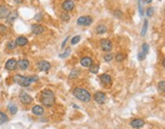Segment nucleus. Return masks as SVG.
<instances>
[{"label":"nucleus","mask_w":165,"mask_h":129,"mask_svg":"<svg viewBox=\"0 0 165 129\" xmlns=\"http://www.w3.org/2000/svg\"><path fill=\"white\" fill-rule=\"evenodd\" d=\"M41 102L44 106L46 107H52L53 104L55 103V96L54 93H53L51 89H43L42 93H41Z\"/></svg>","instance_id":"nucleus-1"},{"label":"nucleus","mask_w":165,"mask_h":129,"mask_svg":"<svg viewBox=\"0 0 165 129\" xmlns=\"http://www.w3.org/2000/svg\"><path fill=\"white\" fill-rule=\"evenodd\" d=\"M73 94L79 101L84 102V103H88L92 99V96L89 93V91H87L86 89H82V87H76L73 91Z\"/></svg>","instance_id":"nucleus-2"},{"label":"nucleus","mask_w":165,"mask_h":129,"mask_svg":"<svg viewBox=\"0 0 165 129\" xmlns=\"http://www.w3.org/2000/svg\"><path fill=\"white\" fill-rule=\"evenodd\" d=\"M13 80H14V83H16L18 85H20V87H29V85L32 83V79H31V77L22 76V75H20V74L14 75Z\"/></svg>","instance_id":"nucleus-3"},{"label":"nucleus","mask_w":165,"mask_h":129,"mask_svg":"<svg viewBox=\"0 0 165 129\" xmlns=\"http://www.w3.org/2000/svg\"><path fill=\"white\" fill-rule=\"evenodd\" d=\"M100 47L104 52H110L112 50V43L108 39H103L100 41Z\"/></svg>","instance_id":"nucleus-4"},{"label":"nucleus","mask_w":165,"mask_h":129,"mask_svg":"<svg viewBox=\"0 0 165 129\" xmlns=\"http://www.w3.org/2000/svg\"><path fill=\"white\" fill-rule=\"evenodd\" d=\"M93 22V19L91 16H81V17H79V19L77 20V24H79V26H90L91 24Z\"/></svg>","instance_id":"nucleus-5"},{"label":"nucleus","mask_w":165,"mask_h":129,"mask_svg":"<svg viewBox=\"0 0 165 129\" xmlns=\"http://www.w3.org/2000/svg\"><path fill=\"white\" fill-rule=\"evenodd\" d=\"M17 68V61L15 59H9V60L6 61L5 63V69L8 71H12V70H15Z\"/></svg>","instance_id":"nucleus-6"},{"label":"nucleus","mask_w":165,"mask_h":129,"mask_svg":"<svg viewBox=\"0 0 165 129\" xmlns=\"http://www.w3.org/2000/svg\"><path fill=\"white\" fill-rule=\"evenodd\" d=\"M20 102L24 104V105H30V104L33 102V98L31 97L30 95H28V94L24 93V92H22V93H20Z\"/></svg>","instance_id":"nucleus-7"},{"label":"nucleus","mask_w":165,"mask_h":129,"mask_svg":"<svg viewBox=\"0 0 165 129\" xmlns=\"http://www.w3.org/2000/svg\"><path fill=\"white\" fill-rule=\"evenodd\" d=\"M94 100L97 102L98 104H104L106 102V95L102 92H97L94 96Z\"/></svg>","instance_id":"nucleus-8"},{"label":"nucleus","mask_w":165,"mask_h":129,"mask_svg":"<svg viewBox=\"0 0 165 129\" xmlns=\"http://www.w3.org/2000/svg\"><path fill=\"white\" fill-rule=\"evenodd\" d=\"M62 8L63 10L66 12L71 11V10L75 8V2H73V0H65L62 3Z\"/></svg>","instance_id":"nucleus-9"},{"label":"nucleus","mask_w":165,"mask_h":129,"mask_svg":"<svg viewBox=\"0 0 165 129\" xmlns=\"http://www.w3.org/2000/svg\"><path fill=\"white\" fill-rule=\"evenodd\" d=\"M145 125V121L143 119H140V118H137V119H134L133 121L131 122V126L135 129H139L142 128Z\"/></svg>","instance_id":"nucleus-10"},{"label":"nucleus","mask_w":165,"mask_h":129,"mask_svg":"<svg viewBox=\"0 0 165 129\" xmlns=\"http://www.w3.org/2000/svg\"><path fill=\"white\" fill-rule=\"evenodd\" d=\"M38 68L40 69L41 71H48L49 69L51 68V65L48 61L43 60V61H40V62L38 63Z\"/></svg>","instance_id":"nucleus-11"},{"label":"nucleus","mask_w":165,"mask_h":129,"mask_svg":"<svg viewBox=\"0 0 165 129\" xmlns=\"http://www.w3.org/2000/svg\"><path fill=\"white\" fill-rule=\"evenodd\" d=\"M30 66V62L27 59H20L17 61V67L22 70H27Z\"/></svg>","instance_id":"nucleus-12"},{"label":"nucleus","mask_w":165,"mask_h":129,"mask_svg":"<svg viewBox=\"0 0 165 129\" xmlns=\"http://www.w3.org/2000/svg\"><path fill=\"white\" fill-rule=\"evenodd\" d=\"M32 33L35 35H41L44 33L45 28L41 24H32Z\"/></svg>","instance_id":"nucleus-13"},{"label":"nucleus","mask_w":165,"mask_h":129,"mask_svg":"<svg viewBox=\"0 0 165 129\" xmlns=\"http://www.w3.org/2000/svg\"><path fill=\"white\" fill-rule=\"evenodd\" d=\"M15 43H16V46L24 47V46H26V45L29 43V40L26 38V37L20 36V37H17V38H16Z\"/></svg>","instance_id":"nucleus-14"},{"label":"nucleus","mask_w":165,"mask_h":129,"mask_svg":"<svg viewBox=\"0 0 165 129\" xmlns=\"http://www.w3.org/2000/svg\"><path fill=\"white\" fill-rule=\"evenodd\" d=\"M32 112H33V114H34V115H36V116H42L43 114H44V109H43L42 106L36 105V106H34V107H33Z\"/></svg>","instance_id":"nucleus-15"},{"label":"nucleus","mask_w":165,"mask_h":129,"mask_svg":"<svg viewBox=\"0 0 165 129\" xmlns=\"http://www.w3.org/2000/svg\"><path fill=\"white\" fill-rule=\"evenodd\" d=\"M9 12V9L5 5H0V19H4L7 17Z\"/></svg>","instance_id":"nucleus-16"},{"label":"nucleus","mask_w":165,"mask_h":129,"mask_svg":"<svg viewBox=\"0 0 165 129\" xmlns=\"http://www.w3.org/2000/svg\"><path fill=\"white\" fill-rule=\"evenodd\" d=\"M81 64L84 67H90L93 64V61L90 57H82L81 59Z\"/></svg>","instance_id":"nucleus-17"},{"label":"nucleus","mask_w":165,"mask_h":129,"mask_svg":"<svg viewBox=\"0 0 165 129\" xmlns=\"http://www.w3.org/2000/svg\"><path fill=\"white\" fill-rule=\"evenodd\" d=\"M100 80L103 85H111V77H110V75H108V74H102L100 76Z\"/></svg>","instance_id":"nucleus-18"},{"label":"nucleus","mask_w":165,"mask_h":129,"mask_svg":"<svg viewBox=\"0 0 165 129\" xmlns=\"http://www.w3.org/2000/svg\"><path fill=\"white\" fill-rule=\"evenodd\" d=\"M107 32V26L105 24H99L96 28V33L97 35H103Z\"/></svg>","instance_id":"nucleus-19"},{"label":"nucleus","mask_w":165,"mask_h":129,"mask_svg":"<svg viewBox=\"0 0 165 129\" xmlns=\"http://www.w3.org/2000/svg\"><path fill=\"white\" fill-rule=\"evenodd\" d=\"M17 12L16 11H12V12H9L7 15V17H6V19H7L8 22H12L14 19H15L16 17H17Z\"/></svg>","instance_id":"nucleus-20"},{"label":"nucleus","mask_w":165,"mask_h":129,"mask_svg":"<svg viewBox=\"0 0 165 129\" xmlns=\"http://www.w3.org/2000/svg\"><path fill=\"white\" fill-rule=\"evenodd\" d=\"M8 110H9L11 115H15L17 113V107H16L15 104H9L8 105Z\"/></svg>","instance_id":"nucleus-21"},{"label":"nucleus","mask_w":165,"mask_h":129,"mask_svg":"<svg viewBox=\"0 0 165 129\" xmlns=\"http://www.w3.org/2000/svg\"><path fill=\"white\" fill-rule=\"evenodd\" d=\"M8 121V117L7 115H6L4 112L0 111V125H2V124L6 123V122Z\"/></svg>","instance_id":"nucleus-22"},{"label":"nucleus","mask_w":165,"mask_h":129,"mask_svg":"<svg viewBox=\"0 0 165 129\" xmlns=\"http://www.w3.org/2000/svg\"><path fill=\"white\" fill-rule=\"evenodd\" d=\"M79 75H80V70H79V69H77V68H75V69H73V70L71 71L69 77L71 79H73V78H77V77H79Z\"/></svg>","instance_id":"nucleus-23"},{"label":"nucleus","mask_w":165,"mask_h":129,"mask_svg":"<svg viewBox=\"0 0 165 129\" xmlns=\"http://www.w3.org/2000/svg\"><path fill=\"white\" fill-rule=\"evenodd\" d=\"M98 71H99V65L92 64L90 66V72L91 73H94V74H96V73H98Z\"/></svg>","instance_id":"nucleus-24"},{"label":"nucleus","mask_w":165,"mask_h":129,"mask_svg":"<svg viewBox=\"0 0 165 129\" xmlns=\"http://www.w3.org/2000/svg\"><path fill=\"white\" fill-rule=\"evenodd\" d=\"M147 28H148V19H145L144 20V26H143V28H142V32H141V35L142 36H145L146 33H147Z\"/></svg>","instance_id":"nucleus-25"},{"label":"nucleus","mask_w":165,"mask_h":129,"mask_svg":"<svg viewBox=\"0 0 165 129\" xmlns=\"http://www.w3.org/2000/svg\"><path fill=\"white\" fill-rule=\"evenodd\" d=\"M15 47H16L15 41H9V42L7 43V49L8 50H13V49H15Z\"/></svg>","instance_id":"nucleus-26"},{"label":"nucleus","mask_w":165,"mask_h":129,"mask_svg":"<svg viewBox=\"0 0 165 129\" xmlns=\"http://www.w3.org/2000/svg\"><path fill=\"white\" fill-rule=\"evenodd\" d=\"M158 89H159V91L161 92V93H164L165 92V81L164 80L159 81V83H158Z\"/></svg>","instance_id":"nucleus-27"},{"label":"nucleus","mask_w":165,"mask_h":129,"mask_svg":"<svg viewBox=\"0 0 165 129\" xmlns=\"http://www.w3.org/2000/svg\"><path fill=\"white\" fill-rule=\"evenodd\" d=\"M60 17H61V19H62L63 21H69V20L71 19V16H69V14L67 13V12H64V13H61Z\"/></svg>","instance_id":"nucleus-28"},{"label":"nucleus","mask_w":165,"mask_h":129,"mask_svg":"<svg viewBox=\"0 0 165 129\" xmlns=\"http://www.w3.org/2000/svg\"><path fill=\"white\" fill-rule=\"evenodd\" d=\"M150 50V46L147 44V43H145V44H143V46H142V52L145 53V54H147L148 52H149Z\"/></svg>","instance_id":"nucleus-29"},{"label":"nucleus","mask_w":165,"mask_h":129,"mask_svg":"<svg viewBox=\"0 0 165 129\" xmlns=\"http://www.w3.org/2000/svg\"><path fill=\"white\" fill-rule=\"evenodd\" d=\"M113 58H114V56H113L111 53H109V54H106L104 56V60L106 61V62H110V61H112Z\"/></svg>","instance_id":"nucleus-30"},{"label":"nucleus","mask_w":165,"mask_h":129,"mask_svg":"<svg viewBox=\"0 0 165 129\" xmlns=\"http://www.w3.org/2000/svg\"><path fill=\"white\" fill-rule=\"evenodd\" d=\"M114 58H115V60H116L117 62H121V61L124 59V55L121 54V53H118V54H116V56H115Z\"/></svg>","instance_id":"nucleus-31"},{"label":"nucleus","mask_w":165,"mask_h":129,"mask_svg":"<svg viewBox=\"0 0 165 129\" xmlns=\"http://www.w3.org/2000/svg\"><path fill=\"white\" fill-rule=\"evenodd\" d=\"M80 40H81V37H80V36H75L73 39H71V45H76V44H78Z\"/></svg>","instance_id":"nucleus-32"},{"label":"nucleus","mask_w":165,"mask_h":129,"mask_svg":"<svg viewBox=\"0 0 165 129\" xmlns=\"http://www.w3.org/2000/svg\"><path fill=\"white\" fill-rule=\"evenodd\" d=\"M6 32H7V28H6L4 24H0V34L5 35Z\"/></svg>","instance_id":"nucleus-33"},{"label":"nucleus","mask_w":165,"mask_h":129,"mask_svg":"<svg viewBox=\"0 0 165 129\" xmlns=\"http://www.w3.org/2000/svg\"><path fill=\"white\" fill-rule=\"evenodd\" d=\"M69 54H71V49H66V50H65V52L63 53V54L59 55V57H61V58H65V57H67Z\"/></svg>","instance_id":"nucleus-34"},{"label":"nucleus","mask_w":165,"mask_h":129,"mask_svg":"<svg viewBox=\"0 0 165 129\" xmlns=\"http://www.w3.org/2000/svg\"><path fill=\"white\" fill-rule=\"evenodd\" d=\"M114 15L116 16L117 18H122V12L120 11L119 9H117V10H115V12H114Z\"/></svg>","instance_id":"nucleus-35"},{"label":"nucleus","mask_w":165,"mask_h":129,"mask_svg":"<svg viewBox=\"0 0 165 129\" xmlns=\"http://www.w3.org/2000/svg\"><path fill=\"white\" fill-rule=\"evenodd\" d=\"M146 55H147V54H145V53H143V52H140L139 54H138V59H139L140 61L144 60V59L146 58Z\"/></svg>","instance_id":"nucleus-36"},{"label":"nucleus","mask_w":165,"mask_h":129,"mask_svg":"<svg viewBox=\"0 0 165 129\" xmlns=\"http://www.w3.org/2000/svg\"><path fill=\"white\" fill-rule=\"evenodd\" d=\"M154 14V8H152V7H149L147 9V15L149 16V17H151L152 15Z\"/></svg>","instance_id":"nucleus-37"},{"label":"nucleus","mask_w":165,"mask_h":129,"mask_svg":"<svg viewBox=\"0 0 165 129\" xmlns=\"http://www.w3.org/2000/svg\"><path fill=\"white\" fill-rule=\"evenodd\" d=\"M139 10H140V14L143 15L144 12H143V7H142V0H139Z\"/></svg>","instance_id":"nucleus-38"},{"label":"nucleus","mask_w":165,"mask_h":129,"mask_svg":"<svg viewBox=\"0 0 165 129\" xmlns=\"http://www.w3.org/2000/svg\"><path fill=\"white\" fill-rule=\"evenodd\" d=\"M36 18L37 20H41L42 19V13H39V14H36Z\"/></svg>","instance_id":"nucleus-39"},{"label":"nucleus","mask_w":165,"mask_h":129,"mask_svg":"<svg viewBox=\"0 0 165 129\" xmlns=\"http://www.w3.org/2000/svg\"><path fill=\"white\" fill-rule=\"evenodd\" d=\"M67 40H69V38H66V39H65V40L64 41H63V43H62V45H61V48H64V47H65V44H66V42H67Z\"/></svg>","instance_id":"nucleus-40"},{"label":"nucleus","mask_w":165,"mask_h":129,"mask_svg":"<svg viewBox=\"0 0 165 129\" xmlns=\"http://www.w3.org/2000/svg\"><path fill=\"white\" fill-rule=\"evenodd\" d=\"M15 3H17V4H22V2H24V0H13Z\"/></svg>","instance_id":"nucleus-41"},{"label":"nucleus","mask_w":165,"mask_h":129,"mask_svg":"<svg viewBox=\"0 0 165 129\" xmlns=\"http://www.w3.org/2000/svg\"><path fill=\"white\" fill-rule=\"evenodd\" d=\"M145 2H146V3H151L152 0H145Z\"/></svg>","instance_id":"nucleus-42"}]
</instances>
